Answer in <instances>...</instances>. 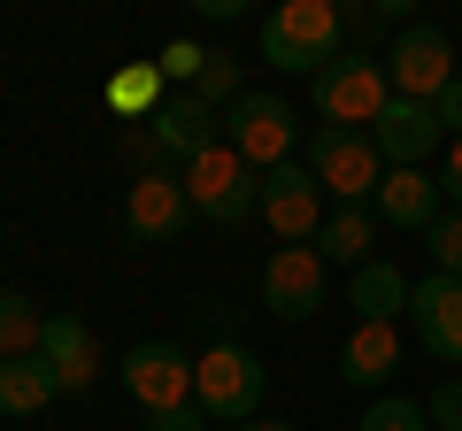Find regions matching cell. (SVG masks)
<instances>
[{
	"label": "cell",
	"instance_id": "cell-1",
	"mask_svg": "<svg viewBox=\"0 0 462 431\" xmlns=\"http://www.w3.org/2000/svg\"><path fill=\"white\" fill-rule=\"evenodd\" d=\"M339 39H346V16L331 0H285L263 16V62L270 69H293V78H316V69L339 62Z\"/></svg>",
	"mask_w": 462,
	"mask_h": 431
},
{
	"label": "cell",
	"instance_id": "cell-12",
	"mask_svg": "<svg viewBox=\"0 0 462 431\" xmlns=\"http://www.w3.org/2000/svg\"><path fill=\"white\" fill-rule=\"evenodd\" d=\"M370 147L385 154V170H424L431 154L447 147V132H439V116H431V100H385V116L370 124Z\"/></svg>",
	"mask_w": 462,
	"mask_h": 431
},
{
	"label": "cell",
	"instance_id": "cell-19",
	"mask_svg": "<svg viewBox=\"0 0 462 431\" xmlns=\"http://www.w3.org/2000/svg\"><path fill=\"white\" fill-rule=\"evenodd\" d=\"M316 239H324V247H316L324 262H346V270L378 262V254H370V247H378V216H370V208H339V216H324V232H316Z\"/></svg>",
	"mask_w": 462,
	"mask_h": 431
},
{
	"label": "cell",
	"instance_id": "cell-28",
	"mask_svg": "<svg viewBox=\"0 0 462 431\" xmlns=\"http://www.w3.org/2000/svg\"><path fill=\"white\" fill-rule=\"evenodd\" d=\"M431 116H439V132H447V139H462V78L447 85L439 100H431Z\"/></svg>",
	"mask_w": 462,
	"mask_h": 431
},
{
	"label": "cell",
	"instance_id": "cell-17",
	"mask_svg": "<svg viewBox=\"0 0 462 431\" xmlns=\"http://www.w3.org/2000/svg\"><path fill=\"white\" fill-rule=\"evenodd\" d=\"M393 370H401V332L393 324H355V332H346V347H339V378L346 385L378 393Z\"/></svg>",
	"mask_w": 462,
	"mask_h": 431
},
{
	"label": "cell",
	"instance_id": "cell-4",
	"mask_svg": "<svg viewBox=\"0 0 462 431\" xmlns=\"http://www.w3.org/2000/svg\"><path fill=\"white\" fill-rule=\"evenodd\" d=\"M309 93H316V116H324V124H339V132H370V124L385 116L393 85H385L378 54H339L331 69L309 78Z\"/></svg>",
	"mask_w": 462,
	"mask_h": 431
},
{
	"label": "cell",
	"instance_id": "cell-25",
	"mask_svg": "<svg viewBox=\"0 0 462 431\" xmlns=\"http://www.w3.org/2000/svg\"><path fill=\"white\" fill-rule=\"evenodd\" d=\"M424 254H431V270H439V278H462V208H447L439 224L424 232Z\"/></svg>",
	"mask_w": 462,
	"mask_h": 431
},
{
	"label": "cell",
	"instance_id": "cell-7",
	"mask_svg": "<svg viewBox=\"0 0 462 431\" xmlns=\"http://www.w3.org/2000/svg\"><path fill=\"white\" fill-rule=\"evenodd\" d=\"M224 147L239 154L247 170H285L293 162V100H278V93H247L239 108L224 116Z\"/></svg>",
	"mask_w": 462,
	"mask_h": 431
},
{
	"label": "cell",
	"instance_id": "cell-2",
	"mask_svg": "<svg viewBox=\"0 0 462 431\" xmlns=\"http://www.w3.org/2000/svg\"><path fill=\"white\" fill-rule=\"evenodd\" d=\"M263 393H270V370H263V354H254V347L216 339V347L200 354L193 400H200V416H208V424H224V431L254 424V416H263Z\"/></svg>",
	"mask_w": 462,
	"mask_h": 431
},
{
	"label": "cell",
	"instance_id": "cell-22",
	"mask_svg": "<svg viewBox=\"0 0 462 431\" xmlns=\"http://www.w3.org/2000/svg\"><path fill=\"white\" fill-rule=\"evenodd\" d=\"M162 69H154V62H132V69H116V78H108V108H116V116H147L154 124V108H162Z\"/></svg>",
	"mask_w": 462,
	"mask_h": 431
},
{
	"label": "cell",
	"instance_id": "cell-24",
	"mask_svg": "<svg viewBox=\"0 0 462 431\" xmlns=\"http://www.w3.org/2000/svg\"><path fill=\"white\" fill-rule=\"evenodd\" d=\"M355 431H431V416H424V400H401V393H378L363 408V424Z\"/></svg>",
	"mask_w": 462,
	"mask_h": 431
},
{
	"label": "cell",
	"instance_id": "cell-5",
	"mask_svg": "<svg viewBox=\"0 0 462 431\" xmlns=\"http://www.w3.org/2000/svg\"><path fill=\"white\" fill-rule=\"evenodd\" d=\"M178 178H185V200H193V216H208V224H247V216L263 208V170H247L239 154L224 147V139H216L208 154H193Z\"/></svg>",
	"mask_w": 462,
	"mask_h": 431
},
{
	"label": "cell",
	"instance_id": "cell-29",
	"mask_svg": "<svg viewBox=\"0 0 462 431\" xmlns=\"http://www.w3.org/2000/svg\"><path fill=\"white\" fill-rule=\"evenodd\" d=\"M439 193H447V208H462V139H447V170H439Z\"/></svg>",
	"mask_w": 462,
	"mask_h": 431
},
{
	"label": "cell",
	"instance_id": "cell-16",
	"mask_svg": "<svg viewBox=\"0 0 462 431\" xmlns=\"http://www.w3.org/2000/svg\"><path fill=\"white\" fill-rule=\"evenodd\" d=\"M39 362L54 370V385H62V393H93V378H100V347H93V332H85L78 316H47Z\"/></svg>",
	"mask_w": 462,
	"mask_h": 431
},
{
	"label": "cell",
	"instance_id": "cell-6",
	"mask_svg": "<svg viewBox=\"0 0 462 431\" xmlns=\"http://www.w3.org/2000/svg\"><path fill=\"white\" fill-rule=\"evenodd\" d=\"M124 393H132V408L139 416H170V408H193V378H200V362L185 347H170V339H139L132 354H124Z\"/></svg>",
	"mask_w": 462,
	"mask_h": 431
},
{
	"label": "cell",
	"instance_id": "cell-8",
	"mask_svg": "<svg viewBox=\"0 0 462 431\" xmlns=\"http://www.w3.org/2000/svg\"><path fill=\"white\" fill-rule=\"evenodd\" d=\"M455 47H447L439 23H409V32L385 47V85H393L401 100H439L447 85H455Z\"/></svg>",
	"mask_w": 462,
	"mask_h": 431
},
{
	"label": "cell",
	"instance_id": "cell-21",
	"mask_svg": "<svg viewBox=\"0 0 462 431\" xmlns=\"http://www.w3.org/2000/svg\"><path fill=\"white\" fill-rule=\"evenodd\" d=\"M47 339V316L32 293H0V362H32Z\"/></svg>",
	"mask_w": 462,
	"mask_h": 431
},
{
	"label": "cell",
	"instance_id": "cell-11",
	"mask_svg": "<svg viewBox=\"0 0 462 431\" xmlns=\"http://www.w3.org/2000/svg\"><path fill=\"white\" fill-rule=\"evenodd\" d=\"M263 308L278 324H309L324 308V254L316 247H278L263 262Z\"/></svg>",
	"mask_w": 462,
	"mask_h": 431
},
{
	"label": "cell",
	"instance_id": "cell-13",
	"mask_svg": "<svg viewBox=\"0 0 462 431\" xmlns=\"http://www.w3.org/2000/svg\"><path fill=\"white\" fill-rule=\"evenodd\" d=\"M409 324H416V339H424L431 362L462 370V278H439V270H431V278L409 293Z\"/></svg>",
	"mask_w": 462,
	"mask_h": 431
},
{
	"label": "cell",
	"instance_id": "cell-20",
	"mask_svg": "<svg viewBox=\"0 0 462 431\" xmlns=\"http://www.w3.org/2000/svg\"><path fill=\"white\" fill-rule=\"evenodd\" d=\"M47 400H62V385H54V370L39 362H0V416H39Z\"/></svg>",
	"mask_w": 462,
	"mask_h": 431
},
{
	"label": "cell",
	"instance_id": "cell-14",
	"mask_svg": "<svg viewBox=\"0 0 462 431\" xmlns=\"http://www.w3.org/2000/svg\"><path fill=\"white\" fill-rule=\"evenodd\" d=\"M370 216H385V224H401V232H431L447 216V193L431 170H385V185L370 193Z\"/></svg>",
	"mask_w": 462,
	"mask_h": 431
},
{
	"label": "cell",
	"instance_id": "cell-9",
	"mask_svg": "<svg viewBox=\"0 0 462 431\" xmlns=\"http://www.w3.org/2000/svg\"><path fill=\"white\" fill-rule=\"evenodd\" d=\"M124 232H132L139 247H170V239L193 232V200H185V178H178V170L132 178V193H124Z\"/></svg>",
	"mask_w": 462,
	"mask_h": 431
},
{
	"label": "cell",
	"instance_id": "cell-26",
	"mask_svg": "<svg viewBox=\"0 0 462 431\" xmlns=\"http://www.w3.org/2000/svg\"><path fill=\"white\" fill-rule=\"evenodd\" d=\"M200 62H208V47H193V39H170L154 69H162V78H178V85H193V78H200Z\"/></svg>",
	"mask_w": 462,
	"mask_h": 431
},
{
	"label": "cell",
	"instance_id": "cell-31",
	"mask_svg": "<svg viewBox=\"0 0 462 431\" xmlns=\"http://www.w3.org/2000/svg\"><path fill=\"white\" fill-rule=\"evenodd\" d=\"M239 431H293V424H278V416H254V424H239Z\"/></svg>",
	"mask_w": 462,
	"mask_h": 431
},
{
	"label": "cell",
	"instance_id": "cell-10",
	"mask_svg": "<svg viewBox=\"0 0 462 431\" xmlns=\"http://www.w3.org/2000/svg\"><path fill=\"white\" fill-rule=\"evenodd\" d=\"M263 224L285 239V247H309L324 232V185L309 178V162H285L263 178Z\"/></svg>",
	"mask_w": 462,
	"mask_h": 431
},
{
	"label": "cell",
	"instance_id": "cell-18",
	"mask_svg": "<svg viewBox=\"0 0 462 431\" xmlns=\"http://www.w3.org/2000/svg\"><path fill=\"white\" fill-rule=\"evenodd\" d=\"M409 293H416V285L401 278L393 262H363L355 278H346V308L363 316V324H393V316H409Z\"/></svg>",
	"mask_w": 462,
	"mask_h": 431
},
{
	"label": "cell",
	"instance_id": "cell-27",
	"mask_svg": "<svg viewBox=\"0 0 462 431\" xmlns=\"http://www.w3.org/2000/svg\"><path fill=\"white\" fill-rule=\"evenodd\" d=\"M424 416H431V431H462V378H439V393L424 400Z\"/></svg>",
	"mask_w": 462,
	"mask_h": 431
},
{
	"label": "cell",
	"instance_id": "cell-30",
	"mask_svg": "<svg viewBox=\"0 0 462 431\" xmlns=\"http://www.w3.org/2000/svg\"><path fill=\"white\" fill-rule=\"evenodd\" d=\"M200 424H208L200 400H193V408H170V416H147V431H200Z\"/></svg>",
	"mask_w": 462,
	"mask_h": 431
},
{
	"label": "cell",
	"instance_id": "cell-3",
	"mask_svg": "<svg viewBox=\"0 0 462 431\" xmlns=\"http://www.w3.org/2000/svg\"><path fill=\"white\" fill-rule=\"evenodd\" d=\"M309 178L324 185L339 208H370V193L385 185V154L370 147V132H339V124H316V139H309Z\"/></svg>",
	"mask_w": 462,
	"mask_h": 431
},
{
	"label": "cell",
	"instance_id": "cell-15",
	"mask_svg": "<svg viewBox=\"0 0 462 431\" xmlns=\"http://www.w3.org/2000/svg\"><path fill=\"white\" fill-rule=\"evenodd\" d=\"M147 132H154V147H162L170 162L185 170L193 154H208V147H216V108H208V100H193V93H170L162 108H154Z\"/></svg>",
	"mask_w": 462,
	"mask_h": 431
},
{
	"label": "cell",
	"instance_id": "cell-23",
	"mask_svg": "<svg viewBox=\"0 0 462 431\" xmlns=\"http://www.w3.org/2000/svg\"><path fill=\"white\" fill-rule=\"evenodd\" d=\"M185 93H193V100H208L216 116H231V108L247 100V85H239V62H231V54H208V62H200V78L185 85Z\"/></svg>",
	"mask_w": 462,
	"mask_h": 431
}]
</instances>
